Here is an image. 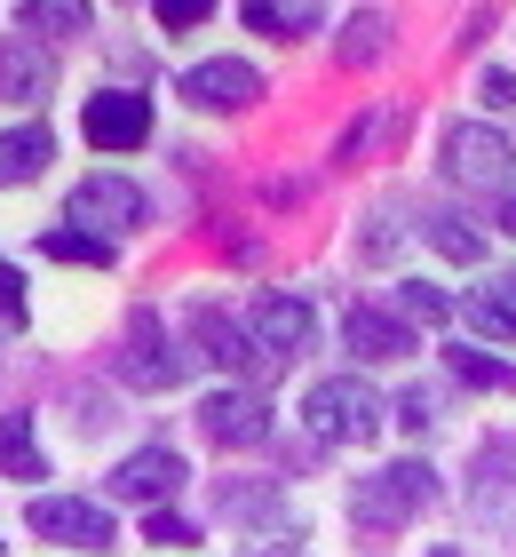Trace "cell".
I'll list each match as a JSON object with an SVG mask.
<instances>
[{
    "mask_svg": "<svg viewBox=\"0 0 516 557\" xmlns=\"http://www.w3.org/2000/svg\"><path fill=\"white\" fill-rule=\"evenodd\" d=\"M437 502V470L429 462H398V470H374L350 486V518L366 525V534H398L413 510H429Z\"/></svg>",
    "mask_w": 516,
    "mask_h": 557,
    "instance_id": "1",
    "label": "cell"
},
{
    "mask_svg": "<svg viewBox=\"0 0 516 557\" xmlns=\"http://www.w3.org/2000/svg\"><path fill=\"white\" fill-rule=\"evenodd\" d=\"M302 414L326 446H366L381 430V398H374V383H357V374H326V383H310Z\"/></svg>",
    "mask_w": 516,
    "mask_h": 557,
    "instance_id": "2",
    "label": "cell"
},
{
    "mask_svg": "<svg viewBox=\"0 0 516 557\" xmlns=\"http://www.w3.org/2000/svg\"><path fill=\"white\" fill-rule=\"evenodd\" d=\"M445 175H453V184H469V191H501L508 175H516V144L501 128L461 120V128L445 136Z\"/></svg>",
    "mask_w": 516,
    "mask_h": 557,
    "instance_id": "3",
    "label": "cell"
},
{
    "mask_svg": "<svg viewBox=\"0 0 516 557\" xmlns=\"http://www.w3.org/2000/svg\"><path fill=\"white\" fill-rule=\"evenodd\" d=\"M24 518H33L40 542H64V549H112L119 542L112 534V510H103V502H80V494H40Z\"/></svg>",
    "mask_w": 516,
    "mask_h": 557,
    "instance_id": "4",
    "label": "cell"
},
{
    "mask_svg": "<svg viewBox=\"0 0 516 557\" xmlns=\"http://www.w3.org/2000/svg\"><path fill=\"white\" fill-rule=\"evenodd\" d=\"M80 128H88L96 151H143V136H151V96H136V88H103V96H88Z\"/></svg>",
    "mask_w": 516,
    "mask_h": 557,
    "instance_id": "5",
    "label": "cell"
},
{
    "mask_svg": "<svg viewBox=\"0 0 516 557\" xmlns=\"http://www.w3.org/2000/svg\"><path fill=\"white\" fill-rule=\"evenodd\" d=\"M151 215V199L127 184V175H88L80 191H72V223H88L96 239H112V232H136V223Z\"/></svg>",
    "mask_w": 516,
    "mask_h": 557,
    "instance_id": "6",
    "label": "cell"
},
{
    "mask_svg": "<svg viewBox=\"0 0 516 557\" xmlns=\"http://www.w3.org/2000/svg\"><path fill=\"white\" fill-rule=\"evenodd\" d=\"M184 96H191L199 112H247L254 96H263V81H254V64L215 57V64H191L184 72Z\"/></svg>",
    "mask_w": 516,
    "mask_h": 557,
    "instance_id": "7",
    "label": "cell"
},
{
    "mask_svg": "<svg viewBox=\"0 0 516 557\" xmlns=\"http://www.w3.org/2000/svg\"><path fill=\"white\" fill-rule=\"evenodd\" d=\"M199 422H206V438H215V446H263L270 438V407L254 391H215L199 407Z\"/></svg>",
    "mask_w": 516,
    "mask_h": 557,
    "instance_id": "8",
    "label": "cell"
},
{
    "mask_svg": "<svg viewBox=\"0 0 516 557\" xmlns=\"http://www.w3.org/2000/svg\"><path fill=\"white\" fill-rule=\"evenodd\" d=\"M310 302L302 295H263L254 302V350H270V359H302L310 350Z\"/></svg>",
    "mask_w": 516,
    "mask_h": 557,
    "instance_id": "9",
    "label": "cell"
},
{
    "mask_svg": "<svg viewBox=\"0 0 516 557\" xmlns=\"http://www.w3.org/2000/svg\"><path fill=\"white\" fill-rule=\"evenodd\" d=\"M119 374H127V383H143V391H175V383H184V359L167 350V335H160V319H151V311L127 326V359H119Z\"/></svg>",
    "mask_w": 516,
    "mask_h": 557,
    "instance_id": "10",
    "label": "cell"
},
{
    "mask_svg": "<svg viewBox=\"0 0 516 557\" xmlns=\"http://www.w3.org/2000/svg\"><path fill=\"white\" fill-rule=\"evenodd\" d=\"M175 486H184V454H167V446H143V454H127V462L112 470L119 502H167Z\"/></svg>",
    "mask_w": 516,
    "mask_h": 557,
    "instance_id": "11",
    "label": "cell"
},
{
    "mask_svg": "<svg viewBox=\"0 0 516 557\" xmlns=\"http://www.w3.org/2000/svg\"><path fill=\"white\" fill-rule=\"evenodd\" d=\"M342 335H350V350H357V359H374V367H390V359H413V326H398L390 311H374V302H350Z\"/></svg>",
    "mask_w": 516,
    "mask_h": 557,
    "instance_id": "12",
    "label": "cell"
},
{
    "mask_svg": "<svg viewBox=\"0 0 516 557\" xmlns=\"http://www.w3.org/2000/svg\"><path fill=\"white\" fill-rule=\"evenodd\" d=\"M461 319H469L477 335H493V343H516V271H501V278H484V287H469Z\"/></svg>",
    "mask_w": 516,
    "mask_h": 557,
    "instance_id": "13",
    "label": "cell"
},
{
    "mask_svg": "<svg viewBox=\"0 0 516 557\" xmlns=\"http://www.w3.org/2000/svg\"><path fill=\"white\" fill-rule=\"evenodd\" d=\"M191 335H199V350H206V359H215L223 374H247V367H254V343L215 311V302H199V311H191Z\"/></svg>",
    "mask_w": 516,
    "mask_h": 557,
    "instance_id": "14",
    "label": "cell"
},
{
    "mask_svg": "<svg viewBox=\"0 0 516 557\" xmlns=\"http://www.w3.org/2000/svg\"><path fill=\"white\" fill-rule=\"evenodd\" d=\"M0 96L9 104H40L48 96V57L33 40H0Z\"/></svg>",
    "mask_w": 516,
    "mask_h": 557,
    "instance_id": "15",
    "label": "cell"
},
{
    "mask_svg": "<svg viewBox=\"0 0 516 557\" xmlns=\"http://www.w3.org/2000/svg\"><path fill=\"white\" fill-rule=\"evenodd\" d=\"M48 151H56L48 128H9L0 136V184H33V175L48 168Z\"/></svg>",
    "mask_w": 516,
    "mask_h": 557,
    "instance_id": "16",
    "label": "cell"
},
{
    "mask_svg": "<svg viewBox=\"0 0 516 557\" xmlns=\"http://www.w3.org/2000/svg\"><path fill=\"white\" fill-rule=\"evenodd\" d=\"M0 470H9V478H48L40 438H33V414H0Z\"/></svg>",
    "mask_w": 516,
    "mask_h": 557,
    "instance_id": "17",
    "label": "cell"
},
{
    "mask_svg": "<svg viewBox=\"0 0 516 557\" xmlns=\"http://www.w3.org/2000/svg\"><path fill=\"white\" fill-rule=\"evenodd\" d=\"M429 247L453 263H484V232H469L461 215H429Z\"/></svg>",
    "mask_w": 516,
    "mask_h": 557,
    "instance_id": "18",
    "label": "cell"
},
{
    "mask_svg": "<svg viewBox=\"0 0 516 557\" xmlns=\"http://www.w3.org/2000/svg\"><path fill=\"white\" fill-rule=\"evenodd\" d=\"M16 16L33 24V33H88V9H80V0H24Z\"/></svg>",
    "mask_w": 516,
    "mask_h": 557,
    "instance_id": "19",
    "label": "cell"
},
{
    "mask_svg": "<svg viewBox=\"0 0 516 557\" xmlns=\"http://www.w3.org/2000/svg\"><path fill=\"white\" fill-rule=\"evenodd\" d=\"M247 24H254V33H270V40H294V33L318 24V9H270V0H247Z\"/></svg>",
    "mask_w": 516,
    "mask_h": 557,
    "instance_id": "20",
    "label": "cell"
},
{
    "mask_svg": "<svg viewBox=\"0 0 516 557\" xmlns=\"http://www.w3.org/2000/svg\"><path fill=\"white\" fill-rule=\"evenodd\" d=\"M445 359H453L461 383H477V391H516V367H501V359H477V350H445Z\"/></svg>",
    "mask_w": 516,
    "mask_h": 557,
    "instance_id": "21",
    "label": "cell"
},
{
    "mask_svg": "<svg viewBox=\"0 0 516 557\" xmlns=\"http://www.w3.org/2000/svg\"><path fill=\"white\" fill-rule=\"evenodd\" d=\"M40 247L56 263H112V239H96V232H48Z\"/></svg>",
    "mask_w": 516,
    "mask_h": 557,
    "instance_id": "22",
    "label": "cell"
},
{
    "mask_svg": "<svg viewBox=\"0 0 516 557\" xmlns=\"http://www.w3.org/2000/svg\"><path fill=\"white\" fill-rule=\"evenodd\" d=\"M398 302H405V311L421 319V326H437V319H453V302L437 295V287H421V278H405V287H398Z\"/></svg>",
    "mask_w": 516,
    "mask_h": 557,
    "instance_id": "23",
    "label": "cell"
},
{
    "mask_svg": "<svg viewBox=\"0 0 516 557\" xmlns=\"http://www.w3.org/2000/svg\"><path fill=\"white\" fill-rule=\"evenodd\" d=\"M160 24L167 33H191V24H206V0H160Z\"/></svg>",
    "mask_w": 516,
    "mask_h": 557,
    "instance_id": "24",
    "label": "cell"
},
{
    "mask_svg": "<svg viewBox=\"0 0 516 557\" xmlns=\"http://www.w3.org/2000/svg\"><path fill=\"white\" fill-rule=\"evenodd\" d=\"M143 542H191V525H184V518H167V510H151V525H143Z\"/></svg>",
    "mask_w": 516,
    "mask_h": 557,
    "instance_id": "25",
    "label": "cell"
},
{
    "mask_svg": "<svg viewBox=\"0 0 516 557\" xmlns=\"http://www.w3.org/2000/svg\"><path fill=\"white\" fill-rule=\"evenodd\" d=\"M0 319H24V278L0 263Z\"/></svg>",
    "mask_w": 516,
    "mask_h": 557,
    "instance_id": "26",
    "label": "cell"
},
{
    "mask_svg": "<svg viewBox=\"0 0 516 557\" xmlns=\"http://www.w3.org/2000/svg\"><path fill=\"white\" fill-rule=\"evenodd\" d=\"M484 104H493V112L516 104V81H508V72H484Z\"/></svg>",
    "mask_w": 516,
    "mask_h": 557,
    "instance_id": "27",
    "label": "cell"
},
{
    "mask_svg": "<svg viewBox=\"0 0 516 557\" xmlns=\"http://www.w3.org/2000/svg\"><path fill=\"white\" fill-rule=\"evenodd\" d=\"M398 422H405V430H429V398L405 391V398H398Z\"/></svg>",
    "mask_w": 516,
    "mask_h": 557,
    "instance_id": "28",
    "label": "cell"
},
{
    "mask_svg": "<svg viewBox=\"0 0 516 557\" xmlns=\"http://www.w3.org/2000/svg\"><path fill=\"white\" fill-rule=\"evenodd\" d=\"M247 557H294V534H278V542H263V549H247Z\"/></svg>",
    "mask_w": 516,
    "mask_h": 557,
    "instance_id": "29",
    "label": "cell"
},
{
    "mask_svg": "<svg viewBox=\"0 0 516 557\" xmlns=\"http://www.w3.org/2000/svg\"><path fill=\"white\" fill-rule=\"evenodd\" d=\"M501 232H516V191H508V208H501Z\"/></svg>",
    "mask_w": 516,
    "mask_h": 557,
    "instance_id": "30",
    "label": "cell"
},
{
    "mask_svg": "<svg viewBox=\"0 0 516 557\" xmlns=\"http://www.w3.org/2000/svg\"><path fill=\"white\" fill-rule=\"evenodd\" d=\"M429 557H469V549H429Z\"/></svg>",
    "mask_w": 516,
    "mask_h": 557,
    "instance_id": "31",
    "label": "cell"
}]
</instances>
